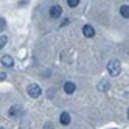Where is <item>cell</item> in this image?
Instances as JSON below:
<instances>
[{
	"mask_svg": "<svg viewBox=\"0 0 129 129\" xmlns=\"http://www.w3.org/2000/svg\"><path fill=\"white\" fill-rule=\"evenodd\" d=\"M120 70H121V64H120V61L114 59V61H110L107 64V72H109L110 76H118L120 75Z\"/></svg>",
	"mask_w": 129,
	"mask_h": 129,
	"instance_id": "6da1fadb",
	"label": "cell"
},
{
	"mask_svg": "<svg viewBox=\"0 0 129 129\" xmlns=\"http://www.w3.org/2000/svg\"><path fill=\"white\" fill-rule=\"evenodd\" d=\"M26 92H28V95L31 96V98H38L39 95H41V87L38 86V84H30L28 86V89H26Z\"/></svg>",
	"mask_w": 129,
	"mask_h": 129,
	"instance_id": "7a4b0ae2",
	"label": "cell"
},
{
	"mask_svg": "<svg viewBox=\"0 0 129 129\" xmlns=\"http://www.w3.org/2000/svg\"><path fill=\"white\" fill-rule=\"evenodd\" d=\"M61 13H62V10H61V6H58V5H53L50 8V17H53V19L61 17Z\"/></svg>",
	"mask_w": 129,
	"mask_h": 129,
	"instance_id": "3957f363",
	"label": "cell"
},
{
	"mask_svg": "<svg viewBox=\"0 0 129 129\" xmlns=\"http://www.w3.org/2000/svg\"><path fill=\"white\" fill-rule=\"evenodd\" d=\"M82 34L86 36V38H92V36L95 34V30L92 25H84V28H82Z\"/></svg>",
	"mask_w": 129,
	"mask_h": 129,
	"instance_id": "277c9868",
	"label": "cell"
},
{
	"mask_svg": "<svg viewBox=\"0 0 129 129\" xmlns=\"http://www.w3.org/2000/svg\"><path fill=\"white\" fill-rule=\"evenodd\" d=\"M76 90V86L73 84V82H70V81H67L66 84H64V92H66V93H69V95H72L73 92Z\"/></svg>",
	"mask_w": 129,
	"mask_h": 129,
	"instance_id": "5b68a950",
	"label": "cell"
},
{
	"mask_svg": "<svg viewBox=\"0 0 129 129\" xmlns=\"http://www.w3.org/2000/svg\"><path fill=\"white\" fill-rule=\"evenodd\" d=\"M13 64H14V61H13L11 56H3L2 58V66H5V67H13Z\"/></svg>",
	"mask_w": 129,
	"mask_h": 129,
	"instance_id": "8992f818",
	"label": "cell"
},
{
	"mask_svg": "<svg viewBox=\"0 0 129 129\" xmlns=\"http://www.w3.org/2000/svg\"><path fill=\"white\" fill-rule=\"evenodd\" d=\"M120 14H121L124 19H129V5H121V8H120Z\"/></svg>",
	"mask_w": 129,
	"mask_h": 129,
	"instance_id": "52a82bcc",
	"label": "cell"
},
{
	"mask_svg": "<svg viewBox=\"0 0 129 129\" xmlns=\"http://www.w3.org/2000/svg\"><path fill=\"white\" fill-rule=\"evenodd\" d=\"M59 121H61V124H69L70 123V115L67 114V112H64V114H61V118H59Z\"/></svg>",
	"mask_w": 129,
	"mask_h": 129,
	"instance_id": "ba28073f",
	"label": "cell"
},
{
	"mask_svg": "<svg viewBox=\"0 0 129 129\" xmlns=\"http://www.w3.org/2000/svg\"><path fill=\"white\" fill-rule=\"evenodd\" d=\"M10 115H11V117H19V115H20V109L16 107V106H13V107L10 109Z\"/></svg>",
	"mask_w": 129,
	"mask_h": 129,
	"instance_id": "9c48e42d",
	"label": "cell"
},
{
	"mask_svg": "<svg viewBox=\"0 0 129 129\" xmlns=\"http://www.w3.org/2000/svg\"><path fill=\"white\" fill-rule=\"evenodd\" d=\"M78 3H79V0H67V5H69L70 8H75V6H78Z\"/></svg>",
	"mask_w": 129,
	"mask_h": 129,
	"instance_id": "30bf717a",
	"label": "cell"
},
{
	"mask_svg": "<svg viewBox=\"0 0 129 129\" xmlns=\"http://www.w3.org/2000/svg\"><path fill=\"white\" fill-rule=\"evenodd\" d=\"M6 42H8V38H6V36H3L2 34V38H0V47H5V45H6Z\"/></svg>",
	"mask_w": 129,
	"mask_h": 129,
	"instance_id": "8fae6325",
	"label": "cell"
},
{
	"mask_svg": "<svg viewBox=\"0 0 129 129\" xmlns=\"http://www.w3.org/2000/svg\"><path fill=\"white\" fill-rule=\"evenodd\" d=\"M98 87H100V89H107V82H101Z\"/></svg>",
	"mask_w": 129,
	"mask_h": 129,
	"instance_id": "7c38bea8",
	"label": "cell"
},
{
	"mask_svg": "<svg viewBox=\"0 0 129 129\" xmlns=\"http://www.w3.org/2000/svg\"><path fill=\"white\" fill-rule=\"evenodd\" d=\"M5 78H6V75H5V73H3V72H2V73H0V79H2V81H3V79H5Z\"/></svg>",
	"mask_w": 129,
	"mask_h": 129,
	"instance_id": "4fadbf2b",
	"label": "cell"
},
{
	"mask_svg": "<svg viewBox=\"0 0 129 129\" xmlns=\"http://www.w3.org/2000/svg\"><path fill=\"white\" fill-rule=\"evenodd\" d=\"M0 26H2V30H3V26H5V20H3V19L0 20Z\"/></svg>",
	"mask_w": 129,
	"mask_h": 129,
	"instance_id": "5bb4252c",
	"label": "cell"
},
{
	"mask_svg": "<svg viewBox=\"0 0 129 129\" xmlns=\"http://www.w3.org/2000/svg\"><path fill=\"white\" fill-rule=\"evenodd\" d=\"M127 117H129V109H127Z\"/></svg>",
	"mask_w": 129,
	"mask_h": 129,
	"instance_id": "9a60e30c",
	"label": "cell"
},
{
	"mask_svg": "<svg viewBox=\"0 0 129 129\" xmlns=\"http://www.w3.org/2000/svg\"><path fill=\"white\" fill-rule=\"evenodd\" d=\"M2 129H3V127H2Z\"/></svg>",
	"mask_w": 129,
	"mask_h": 129,
	"instance_id": "2e32d148",
	"label": "cell"
}]
</instances>
